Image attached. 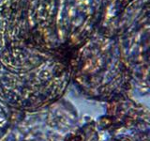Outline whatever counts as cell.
Returning a JSON list of instances; mask_svg holds the SVG:
<instances>
[{
	"label": "cell",
	"mask_w": 150,
	"mask_h": 141,
	"mask_svg": "<svg viewBox=\"0 0 150 141\" xmlns=\"http://www.w3.org/2000/svg\"><path fill=\"white\" fill-rule=\"evenodd\" d=\"M8 107L9 106L8 105V103L0 96V138L8 125L9 117H11Z\"/></svg>",
	"instance_id": "6da1fadb"
}]
</instances>
